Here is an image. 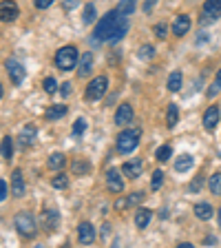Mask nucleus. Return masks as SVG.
<instances>
[{
    "label": "nucleus",
    "mask_w": 221,
    "mask_h": 248,
    "mask_svg": "<svg viewBox=\"0 0 221 248\" xmlns=\"http://www.w3.org/2000/svg\"><path fill=\"white\" fill-rule=\"evenodd\" d=\"M219 89H221V84H219V82H215L210 89H208V95H210V98H215L217 93H219Z\"/></svg>",
    "instance_id": "79ce46f5"
},
{
    "label": "nucleus",
    "mask_w": 221,
    "mask_h": 248,
    "mask_svg": "<svg viewBox=\"0 0 221 248\" xmlns=\"http://www.w3.org/2000/svg\"><path fill=\"white\" fill-rule=\"evenodd\" d=\"M106 186H108V191L111 193H122L124 191V182H122V177H119V173L115 169H111L106 173Z\"/></svg>",
    "instance_id": "9d476101"
},
{
    "label": "nucleus",
    "mask_w": 221,
    "mask_h": 248,
    "mask_svg": "<svg viewBox=\"0 0 221 248\" xmlns=\"http://www.w3.org/2000/svg\"><path fill=\"white\" fill-rule=\"evenodd\" d=\"M177 122H179V108H177V104H168V111H166V124H168V129H173Z\"/></svg>",
    "instance_id": "4be33fe9"
},
{
    "label": "nucleus",
    "mask_w": 221,
    "mask_h": 248,
    "mask_svg": "<svg viewBox=\"0 0 221 248\" xmlns=\"http://www.w3.org/2000/svg\"><path fill=\"white\" fill-rule=\"evenodd\" d=\"M75 64H77V49L73 45L62 46L56 53V67L60 71H71V69H75Z\"/></svg>",
    "instance_id": "f03ea898"
},
{
    "label": "nucleus",
    "mask_w": 221,
    "mask_h": 248,
    "mask_svg": "<svg viewBox=\"0 0 221 248\" xmlns=\"http://www.w3.org/2000/svg\"><path fill=\"white\" fill-rule=\"evenodd\" d=\"M217 219H219V228H221V208H219V213H217Z\"/></svg>",
    "instance_id": "8fccbe9b"
},
{
    "label": "nucleus",
    "mask_w": 221,
    "mask_h": 248,
    "mask_svg": "<svg viewBox=\"0 0 221 248\" xmlns=\"http://www.w3.org/2000/svg\"><path fill=\"white\" fill-rule=\"evenodd\" d=\"M195 215L199 217V219H204V222H208V219L212 217V206L208 204V202H199V204L195 206Z\"/></svg>",
    "instance_id": "412c9836"
},
{
    "label": "nucleus",
    "mask_w": 221,
    "mask_h": 248,
    "mask_svg": "<svg viewBox=\"0 0 221 248\" xmlns=\"http://www.w3.org/2000/svg\"><path fill=\"white\" fill-rule=\"evenodd\" d=\"M129 33V18L119 11H108L95 27V42H119Z\"/></svg>",
    "instance_id": "f257e3e1"
},
{
    "label": "nucleus",
    "mask_w": 221,
    "mask_h": 248,
    "mask_svg": "<svg viewBox=\"0 0 221 248\" xmlns=\"http://www.w3.org/2000/svg\"><path fill=\"white\" fill-rule=\"evenodd\" d=\"M122 173L126 177H131V180H137V177L142 175V160H137V157H135L133 162H126V164L122 166Z\"/></svg>",
    "instance_id": "4468645a"
},
{
    "label": "nucleus",
    "mask_w": 221,
    "mask_h": 248,
    "mask_svg": "<svg viewBox=\"0 0 221 248\" xmlns=\"http://www.w3.org/2000/svg\"><path fill=\"white\" fill-rule=\"evenodd\" d=\"M155 33H157V38L164 40L166 38V25H155Z\"/></svg>",
    "instance_id": "a19ab883"
},
{
    "label": "nucleus",
    "mask_w": 221,
    "mask_h": 248,
    "mask_svg": "<svg viewBox=\"0 0 221 248\" xmlns=\"http://www.w3.org/2000/svg\"><path fill=\"white\" fill-rule=\"evenodd\" d=\"M181 89V71H173L168 78V91L177 93Z\"/></svg>",
    "instance_id": "b1692460"
},
{
    "label": "nucleus",
    "mask_w": 221,
    "mask_h": 248,
    "mask_svg": "<svg viewBox=\"0 0 221 248\" xmlns=\"http://www.w3.org/2000/svg\"><path fill=\"white\" fill-rule=\"evenodd\" d=\"M155 5H157V0H146V2H144V11H146V14H148V11L153 9Z\"/></svg>",
    "instance_id": "49530a36"
},
{
    "label": "nucleus",
    "mask_w": 221,
    "mask_h": 248,
    "mask_svg": "<svg viewBox=\"0 0 221 248\" xmlns=\"http://www.w3.org/2000/svg\"><path fill=\"white\" fill-rule=\"evenodd\" d=\"M210 193L212 195H221V173H215L210 177Z\"/></svg>",
    "instance_id": "c85d7f7f"
},
{
    "label": "nucleus",
    "mask_w": 221,
    "mask_h": 248,
    "mask_svg": "<svg viewBox=\"0 0 221 248\" xmlns=\"http://www.w3.org/2000/svg\"><path fill=\"white\" fill-rule=\"evenodd\" d=\"M201 182H204V175H197L195 182L188 186V188H191V193H197V191H199V188H201Z\"/></svg>",
    "instance_id": "4c0bfd02"
},
{
    "label": "nucleus",
    "mask_w": 221,
    "mask_h": 248,
    "mask_svg": "<svg viewBox=\"0 0 221 248\" xmlns=\"http://www.w3.org/2000/svg\"><path fill=\"white\" fill-rule=\"evenodd\" d=\"M204 244H208V246H215L217 239H215V237H206V239H204Z\"/></svg>",
    "instance_id": "de8ad7c7"
},
{
    "label": "nucleus",
    "mask_w": 221,
    "mask_h": 248,
    "mask_svg": "<svg viewBox=\"0 0 221 248\" xmlns=\"http://www.w3.org/2000/svg\"><path fill=\"white\" fill-rule=\"evenodd\" d=\"M73 170H75V173H88V164H87V162L77 160L75 164H73Z\"/></svg>",
    "instance_id": "e433bc0d"
},
{
    "label": "nucleus",
    "mask_w": 221,
    "mask_h": 248,
    "mask_svg": "<svg viewBox=\"0 0 221 248\" xmlns=\"http://www.w3.org/2000/svg\"><path fill=\"white\" fill-rule=\"evenodd\" d=\"M5 69H7V73H9V78L14 80V84H22V80H25V76H27V69L22 67L20 62L9 58V60L5 62Z\"/></svg>",
    "instance_id": "0eeeda50"
},
{
    "label": "nucleus",
    "mask_w": 221,
    "mask_h": 248,
    "mask_svg": "<svg viewBox=\"0 0 221 248\" xmlns=\"http://www.w3.org/2000/svg\"><path fill=\"white\" fill-rule=\"evenodd\" d=\"M67 113V104H53L44 111V120H58Z\"/></svg>",
    "instance_id": "6ab92c4d"
},
{
    "label": "nucleus",
    "mask_w": 221,
    "mask_h": 248,
    "mask_svg": "<svg viewBox=\"0 0 221 248\" xmlns=\"http://www.w3.org/2000/svg\"><path fill=\"white\" fill-rule=\"evenodd\" d=\"M11 155H14V140H11L9 135H5V138H2V157L11 160Z\"/></svg>",
    "instance_id": "a878e982"
},
{
    "label": "nucleus",
    "mask_w": 221,
    "mask_h": 248,
    "mask_svg": "<svg viewBox=\"0 0 221 248\" xmlns=\"http://www.w3.org/2000/svg\"><path fill=\"white\" fill-rule=\"evenodd\" d=\"M129 122H133V107L131 104H119V108H118V113H115V124H129Z\"/></svg>",
    "instance_id": "ddd939ff"
},
{
    "label": "nucleus",
    "mask_w": 221,
    "mask_h": 248,
    "mask_svg": "<svg viewBox=\"0 0 221 248\" xmlns=\"http://www.w3.org/2000/svg\"><path fill=\"white\" fill-rule=\"evenodd\" d=\"M11 193H14L15 197L25 195V180H22V170L20 169H15L14 173H11Z\"/></svg>",
    "instance_id": "f8f14e48"
},
{
    "label": "nucleus",
    "mask_w": 221,
    "mask_h": 248,
    "mask_svg": "<svg viewBox=\"0 0 221 248\" xmlns=\"http://www.w3.org/2000/svg\"><path fill=\"white\" fill-rule=\"evenodd\" d=\"M42 224H44L46 231H56L58 224H60V213L56 208H49V211H42Z\"/></svg>",
    "instance_id": "9b49d317"
},
{
    "label": "nucleus",
    "mask_w": 221,
    "mask_h": 248,
    "mask_svg": "<svg viewBox=\"0 0 221 248\" xmlns=\"http://www.w3.org/2000/svg\"><path fill=\"white\" fill-rule=\"evenodd\" d=\"M126 200H129V204H131V206H133V204H139V202L144 200V193H142V191H137V193H133V195H129V197H126Z\"/></svg>",
    "instance_id": "c9c22d12"
},
{
    "label": "nucleus",
    "mask_w": 221,
    "mask_h": 248,
    "mask_svg": "<svg viewBox=\"0 0 221 248\" xmlns=\"http://www.w3.org/2000/svg\"><path fill=\"white\" fill-rule=\"evenodd\" d=\"M33 138H36V126H33V124H27L25 129L20 131V144L22 146L33 144Z\"/></svg>",
    "instance_id": "aec40b11"
},
{
    "label": "nucleus",
    "mask_w": 221,
    "mask_h": 248,
    "mask_svg": "<svg viewBox=\"0 0 221 248\" xmlns=\"http://www.w3.org/2000/svg\"><path fill=\"white\" fill-rule=\"evenodd\" d=\"M0 200H7V182H0Z\"/></svg>",
    "instance_id": "c03bdc74"
},
{
    "label": "nucleus",
    "mask_w": 221,
    "mask_h": 248,
    "mask_svg": "<svg viewBox=\"0 0 221 248\" xmlns=\"http://www.w3.org/2000/svg\"><path fill=\"white\" fill-rule=\"evenodd\" d=\"M219 16H221V0H206L199 22L201 25H210V22H215Z\"/></svg>",
    "instance_id": "20e7f679"
},
{
    "label": "nucleus",
    "mask_w": 221,
    "mask_h": 248,
    "mask_svg": "<svg viewBox=\"0 0 221 248\" xmlns=\"http://www.w3.org/2000/svg\"><path fill=\"white\" fill-rule=\"evenodd\" d=\"M53 0H33V5L38 7V9H46V7H51Z\"/></svg>",
    "instance_id": "58836bf2"
},
{
    "label": "nucleus",
    "mask_w": 221,
    "mask_h": 248,
    "mask_svg": "<svg viewBox=\"0 0 221 248\" xmlns=\"http://www.w3.org/2000/svg\"><path fill=\"white\" fill-rule=\"evenodd\" d=\"M170 155H173V149H170L168 144H164V146H160V149H157L155 157H157V162H168Z\"/></svg>",
    "instance_id": "cd10ccee"
},
{
    "label": "nucleus",
    "mask_w": 221,
    "mask_h": 248,
    "mask_svg": "<svg viewBox=\"0 0 221 248\" xmlns=\"http://www.w3.org/2000/svg\"><path fill=\"white\" fill-rule=\"evenodd\" d=\"M142 60H150V58L155 56V46H150V45H142L139 46V53H137Z\"/></svg>",
    "instance_id": "c756f323"
},
{
    "label": "nucleus",
    "mask_w": 221,
    "mask_h": 248,
    "mask_svg": "<svg viewBox=\"0 0 221 248\" xmlns=\"http://www.w3.org/2000/svg\"><path fill=\"white\" fill-rule=\"evenodd\" d=\"M192 166V155H188V153H181L179 157L175 160V169L179 170V173H184V170H188Z\"/></svg>",
    "instance_id": "5701e85b"
},
{
    "label": "nucleus",
    "mask_w": 221,
    "mask_h": 248,
    "mask_svg": "<svg viewBox=\"0 0 221 248\" xmlns=\"http://www.w3.org/2000/svg\"><path fill=\"white\" fill-rule=\"evenodd\" d=\"M93 69V53L91 51H84L80 56V69H77V76L80 78H87Z\"/></svg>",
    "instance_id": "f3484780"
},
{
    "label": "nucleus",
    "mask_w": 221,
    "mask_h": 248,
    "mask_svg": "<svg viewBox=\"0 0 221 248\" xmlns=\"http://www.w3.org/2000/svg\"><path fill=\"white\" fill-rule=\"evenodd\" d=\"M115 11H119L122 16H131L135 11V0H122V2H118Z\"/></svg>",
    "instance_id": "393cba45"
},
{
    "label": "nucleus",
    "mask_w": 221,
    "mask_h": 248,
    "mask_svg": "<svg viewBox=\"0 0 221 248\" xmlns=\"http://www.w3.org/2000/svg\"><path fill=\"white\" fill-rule=\"evenodd\" d=\"M77 239H80L82 246H91L95 242V228H93V224H88V222L80 224L77 226Z\"/></svg>",
    "instance_id": "6e6552de"
},
{
    "label": "nucleus",
    "mask_w": 221,
    "mask_h": 248,
    "mask_svg": "<svg viewBox=\"0 0 221 248\" xmlns=\"http://www.w3.org/2000/svg\"><path fill=\"white\" fill-rule=\"evenodd\" d=\"M60 93H62V98H67L69 93H71V82H64V84H62Z\"/></svg>",
    "instance_id": "37998d69"
},
{
    "label": "nucleus",
    "mask_w": 221,
    "mask_h": 248,
    "mask_svg": "<svg viewBox=\"0 0 221 248\" xmlns=\"http://www.w3.org/2000/svg\"><path fill=\"white\" fill-rule=\"evenodd\" d=\"M82 20L87 22V25H91V22L95 20V5H91V2H88V5L84 7V16H82Z\"/></svg>",
    "instance_id": "7c9ffc66"
},
{
    "label": "nucleus",
    "mask_w": 221,
    "mask_h": 248,
    "mask_svg": "<svg viewBox=\"0 0 221 248\" xmlns=\"http://www.w3.org/2000/svg\"><path fill=\"white\" fill-rule=\"evenodd\" d=\"M188 29H191V18L186 14H179L175 18V22H173V33H175V36H184Z\"/></svg>",
    "instance_id": "dca6fc26"
},
{
    "label": "nucleus",
    "mask_w": 221,
    "mask_h": 248,
    "mask_svg": "<svg viewBox=\"0 0 221 248\" xmlns=\"http://www.w3.org/2000/svg\"><path fill=\"white\" fill-rule=\"evenodd\" d=\"M106 87H108L106 76H98L95 80H91V84L87 87V100H100L106 93Z\"/></svg>",
    "instance_id": "423d86ee"
},
{
    "label": "nucleus",
    "mask_w": 221,
    "mask_h": 248,
    "mask_svg": "<svg viewBox=\"0 0 221 248\" xmlns=\"http://www.w3.org/2000/svg\"><path fill=\"white\" fill-rule=\"evenodd\" d=\"M129 206V200H118L115 202V211H122V208Z\"/></svg>",
    "instance_id": "a18cd8bd"
},
{
    "label": "nucleus",
    "mask_w": 221,
    "mask_h": 248,
    "mask_svg": "<svg viewBox=\"0 0 221 248\" xmlns=\"http://www.w3.org/2000/svg\"><path fill=\"white\" fill-rule=\"evenodd\" d=\"M139 142V133L137 131H122L118 135V151L119 153H131Z\"/></svg>",
    "instance_id": "39448f33"
},
{
    "label": "nucleus",
    "mask_w": 221,
    "mask_h": 248,
    "mask_svg": "<svg viewBox=\"0 0 221 248\" xmlns=\"http://www.w3.org/2000/svg\"><path fill=\"white\" fill-rule=\"evenodd\" d=\"M217 122H219V108L212 104V107H208L206 113H204V126H206V131H215Z\"/></svg>",
    "instance_id": "2eb2a0df"
},
{
    "label": "nucleus",
    "mask_w": 221,
    "mask_h": 248,
    "mask_svg": "<svg viewBox=\"0 0 221 248\" xmlns=\"http://www.w3.org/2000/svg\"><path fill=\"white\" fill-rule=\"evenodd\" d=\"M64 164H67V157L62 153H53L51 157H49V169H62Z\"/></svg>",
    "instance_id": "bb28decb"
},
{
    "label": "nucleus",
    "mask_w": 221,
    "mask_h": 248,
    "mask_svg": "<svg viewBox=\"0 0 221 248\" xmlns=\"http://www.w3.org/2000/svg\"><path fill=\"white\" fill-rule=\"evenodd\" d=\"M51 184L56 186V188H67V186H69V177L64 175V173H60V175H56L51 180Z\"/></svg>",
    "instance_id": "2f4dec72"
},
{
    "label": "nucleus",
    "mask_w": 221,
    "mask_h": 248,
    "mask_svg": "<svg viewBox=\"0 0 221 248\" xmlns=\"http://www.w3.org/2000/svg\"><path fill=\"white\" fill-rule=\"evenodd\" d=\"M87 131V120L84 118H77L75 124H73V135H82Z\"/></svg>",
    "instance_id": "473e14b6"
},
{
    "label": "nucleus",
    "mask_w": 221,
    "mask_h": 248,
    "mask_svg": "<svg viewBox=\"0 0 221 248\" xmlns=\"http://www.w3.org/2000/svg\"><path fill=\"white\" fill-rule=\"evenodd\" d=\"M162 182H164V173H162V170H155V173H153V182H150V188H153V191H157V188L162 186Z\"/></svg>",
    "instance_id": "72a5a7b5"
},
{
    "label": "nucleus",
    "mask_w": 221,
    "mask_h": 248,
    "mask_svg": "<svg viewBox=\"0 0 221 248\" xmlns=\"http://www.w3.org/2000/svg\"><path fill=\"white\" fill-rule=\"evenodd\" d=\"M44 91L49 93V95L58 91V82H56V80H53V78H46V80H44Z\"/></svg>",
    "instance_id": "f704fd0d"
},
{
    "label": "nucleus",
    "mask_w": 221,
    "mask_h": 248,
    "mask_svg": "<svg viewBox=\"0 0 221 248\" xmlns=\"http://www.w3.org/2000/svg\"><path fill=\"white\" fill-rule=\"evenodd\" d=\"M150 219H153V211H148V208H139L135 213V226L137 228H146L150 224Z\"/></svg>",
    "instance_id": "a211bd4d"
},
{
    "label": "nucleus",
    "mask_w": 221,
    "mask_h": 248,
    "mask_svg": "<svg viewBox=\"0 0 221 248\" xmlns=\"http://www.w3.org/2000/svg\"><path fill=\"white\" fill-rule=\"evenodd\" d=\"M215 82H219V84H221V69H219V71H217V78H215Z\"/></svg>",
    "instance_id": "09e8293b"
},
{
    "label": "nucleus",
    "mask_w": 221,
    "mask_h": 248,
    "mask_svg": "<svg viewBox=\"0 0 221 248\" xmlns=\"http://www.w3.org/2000/svg\"><path fill=\"white\" fill-rule=\"evenodd\" d=\"M62 5H64V9H67V11H71V9H75V7L80 5V0H64Z\"/></svg>",
    "instance_id": "ea45409f"
},
{
    "label": "nucleus",
    "mask_w": 221,
    "mask_h": 248,
    "mask_svg": "<svg viewBox=\"0 0 221 248\" xmlns=\"http://www.w3.org/2000/svg\"><path fill=\"white\" fill-rule=\"evenodd\" d=\"M0 16H2V22H14L18 18V5L14 0H2L0 2Z\"/></svg>",
    "instance_id": "1a4fd4ad"
},
{
    "label": "nucleus",
    "mask_w": 221,
    "mask_h": 248,
    "mask_svg": "<svg viewBox=\"0 0 221 248\" xmlns=\"http://www.w3.org/2000/svg\"><path fill=\"white\" fill-rule=\"evenodd\" d=\"M14 226H15V231L20 232L22 237L31 239L33 235H36V217L31 215V213L22 211V213H18V215H15Z\"/></svg>",
    "instance_id": "7ed1b4c3"
}]
</instances>
